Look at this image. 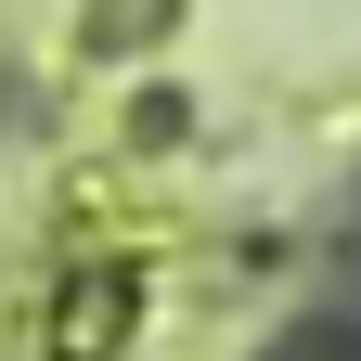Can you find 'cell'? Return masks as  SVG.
I'll return each mask as SVG.
<instances>
[{
	"label": "cell",
	"mask_w": 361,
	"mask_h": 361,
	"mask_svg": "<svg viewBox=\"0 0 361 361\" xmlns=\"http://www.w3.org/2000/svg\"><path fill=\"white\" fill-rule=\"evenodd\" d=\"M258 361H361V310H297Z\"/></svg>",
	"instance_id": "cell-1"
}]
</instances>
